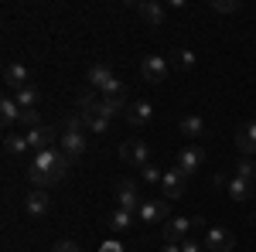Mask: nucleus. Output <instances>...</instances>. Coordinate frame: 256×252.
<instances>
[{"instance_id": "nucleus-1", "label": "nucleus", "mask_w": 256, "mask_h": 252, "mask_svg": "<svg viewBox=\"0 0 256 252\" xmlns=\"http://www.w3.org/2000/svg\"><path fill=\"white\" fill-rule=\"evenodd\" d=\"M31 167H38L44 177H52V184H58L62 177L68 174V167H72V160L62 154L58 147L55 150H41V154H34V160H31Z\"/></svg>"}, {"instance_id": "nucleus-2", "label": "nucleus", "mask_w": 256, "mask_h": 252, "mask_svg": "<svg viewBox=\"0 0 256 252\" xmlns=\"http://www.w3.org/2000/svg\"><path fill=\"white\" fill-rule=\"evenodd\" d=\"M89 89H96V92H102V96L123 92V85L116 82L113 68H110V65H102V61H96V65L89 68Z\"/></svg>"}, {"instance_id": "nucleus-3", "label": "nucleus", "mask_w": 256, "mask_h": 252, "mask_svg": "<svg viewBox=\"0 0 256 252\" xmlns=\"http://www.w3.org/2000/svg\"><path fill=\"white\" fill-rule=\"evenodd\" d=\"M140 75H144V82H150V85H160V82H168V75H171V65H168L164 55H147V58L140 61Z\"/></svg>"}, {"instance_id": "nucleus-4", "label": "nucleus", "mask_w": 256, "mask_h": 252, "mask_svg": "<svg viewBox=\"0 0 256 252\" xmlns=\"http://www.w3.org/2000/svg\"><path fill=\"white\" fill-rule=\"evenodd\" d=\"M202 225V218H171V222H164V242H174V246H181L188 235H192V229H198Z\"/></svg>"}, {"instance_id": "nucleus-5", "label": "nucleus", "mask_w": 256, "mask_h": 252, "mask_svg": "<svg viewBox=\"0 0 256 252\" xmlns=\"http://www.w3.org/2000/svg\"><path fill=\"white\" fill-rule=\"evenodd\" d=\"M120 157H123V160H130V164L140 167V171L154 164V160H150V147H147L144 140H126V143H120Z\"/></svg>"}, {"instance_id": "nucleus-6", "label": "nucleus", "mask_w": 256, "mask_h": 252, "mask_svg": "<svg viewBox=\"0 0 256 252\" xmlns=\"http://www.w3.org/2000/svg\"><path fill=\"white\" fill-rule=\"evenodd\" d=\"M28 143H31L34 154L55 150V143H62V133L55 130V126H38V130H28Z\"/></svg>"}, {"instance_id": "nucleus-7", "label": "nucleus", "mask_w": 256, "mask_h": 252, "mask_svg": "<svg viewBox=\"0 0 256 252\" xmlns=\"http://www.w3.org/2000/svg\"><path fill=\"white\" fill-rule=\"evenodd\" d=\"M202 246L212 249V252H232V249H236V235L229 232V229L212 225V229H205V242H202Z\"/></svg>"}, {"instance_id": "nucleus-8", "label": "nucleus", "mask_w": 256, "mask_h": 252, "mask_svg": "<svg viewBox=\"0 0 256 252\" xmlns=\"http://www.w3.org/2000/svg\"><path fill=\"white\" fill-rule=\"evenodd\" d=\"M86 147H89L86 133H72V130H62V143H58V150H62L65 157H68L72 164H76V160H79V157L86 154Z\"/></svg>"}, {"instance_id": "nucleus-9", "label": "nucleus", "mask_w": 256, "mask_h": 252, "mask_svg": "<svg viewBox=\"0 0 256 252\" xmlns=\"http://www.w3.org/2000/svg\"><path fill=\"white\" fill-rule=\"evenodd\" d=\"M137 215L144 222H171V205H168V198H150L140 205Z\"/></svg>"}, {"instance_id": "nucleus-10", "label": "nucleus", "mask_w": 256, "mask_h": 252, "mask_svg": "<svg viewBox=\"0 0 256 252\" xmlns=\"http://www.w3.org/2000/svg\"><path fill=\"white\" fill-rule=\"evenodd\" d=\"M134 7H137V14L144 17V24H150V27H160L164 17H168L164 3H158V0H140V3H134Z\"/></svg>"}, {"instance_id": "nucleus-11", "label": "nucleus", "mask_w": 256, "mask_h": 252, "mask_svg": "<svg viewBox=\"0 0 256 252\" xmlns=\"http://www.w3.org/2000/svg\"><path fill=\"white\" fill-rule=\"evenodd\" d=\"M4 82H7L14 92H18V89H28V85H31V72H28L20 61H7V65H4Z\"/></svg>"}, {"instance_id": "nucleus-12", "label": "nucleus", "mask_w": 256, "mask_h": 252, "mask_svg": "<svg viewBox=\"0 0 256 252\" xmlns=\"http://www.w3.org/2000/svg\"><path fill=\"white\" fill-rule=\"evenodd\" d=\"M202 164H205V150H202V147H184V150L178 154V171H181L184 177L195 174Z\"/></svg>"}, {"instance_id": "nucleus-13", "label": "nucleus", "mask_w": 256, "mask_h": 252, "mask_svg": "<svg viewBox=\"0 0 256 252\" xmlns=\"http://www.w3.org/2000/svg\"><path fill=\"white\" fill-rule=\"evenodd\" d=\"M116 201H120L123 212H140V205H144L134 181H120V184H116Z\"/></svg>"}, {"instance_id": "nucleus-14", "label": "nucleus", "mask_w": 256, "mask_h": 252, "mask_svg": "<svg viewBox=\"0 0 256 252\" xmlns=\"http://www.w3.org/2000/svg\"><path fill=\"white\" fill-rule=\"evenodd\" d=\"M126 109H130V102H126V89H123V92H113V96H102L99 99V113H102V116H120V113H123V116H126Z\"/></svg>"}, {"instance_id": "nucleus-15", "label": "nucleus", "mask_w": 256, "mask_h": 252, "mask_svg": "<svg viewBox=\"0 0 256 252\" xmlns=\"http://www.w3.org/2000/svg\"><path fill=\"white\" fill-rule=\"evenodd\" d=\"M24 208H28V215H31V218H44V215H48V208H52V198H48V191L34 188V191H28Z\"/></svg>"}, {"instance_id": "nucleus-16", "label": "nucleus", "mask_w": 256, "mask_h": 252, "mask_svg": "<svg viewBox=\"0 0 256 252\" xmlns=\"http://www.w3.org/2000/svg\"><path fill=\"white\" fill-rule=\"evenodd\" d=\"M236 147L242 157H253L256 154V119H250V123H242L236 133Z\"/></svg>"}, {"instance_id": "nucleus-17", "label": "nucleus", "mask_w": 256, "mask_h": 252, "mask_svg": "<svg viewBox=\"0 0 256 252\" xmlns=\"http://www.w3.org/2000/svg\"><path fill=\"white\" fill-rule=\"evenodd\" d=\"M160 191H164V198L171 201V198H181L184 194V174L181 171H164V177H160Z\"/></svg>"}, {"instance_id": "nucleus-18", "label": "nucleus", "mask_w": 256, "mask_h": 252, "mask_svg": "<svg viewBox=\"0 0 256 252\" xmlns=\"http://www.w3.org/2000/svg\"><path fill=\"white\" fill-rule=\"evenodd\" d=\"M154 116V106L147 102V99H137V102H130V109H126V123L130 126H147Z\"/></svg>"}, {"instance_id": "nucleus-19", "label": "nucleus", "mask_w": 256, "mask_h": 252, "mask_svg": "<svg viewBox=\"0 0 256 252\" xmlns=\"http://www.w3.org/2000/svg\"><path fill=\"white\" fill-rule=\"evenodd\" d=\"M18 119H20V106L14 102V96H4L0 99V123H4V130H10Z\"/></svg>"}, {"instance_id": "nucleus-20", "label": "nucleus", "mask_w": 256, "mask_h": 252, "mask_svg": "<svg viewBox=\"0 0 256 252\" xmlns=\"http://www.w3.org/2000/svg\"><path fill=\"white\" fill-rule=\"evenodd\" d=\"M4 150L10 157H24L31 150V143H28V136H20V133H7L4 136Z\"/></svg>"}, {"instance_id": "nucleus-21", "label": "nucleus", "mask_w": 256, "mask_h": 252, "mask_svg": "<svg viewBox=\"0 0 256 252\" xmlns=\"http://www.w3.org/2000/svg\"><path fill=\"white\" fill-rule=\"evenodd\" d=\"M226 191H229V198H232V201H246V198H253V184H250V181H246V177H232V181H229V188H226Z\"/></svg>"}, {"instance_id": "nucleus-22", "label": "nucleus", "mask_w": 256, "mask_h": 252, "mask_svg": "<svg viewBox=\"0 0 256 252\" xmlns=\"http://www.w3.org/2000/svg\"><path fill=\"white\" fill-rule=\"evenodd\" d=\"M168 65H171V68H178V72H188V68H195V51H188V48H178L174 55L168 58Z\"/></svg>"}, {"instance_id": "nucleus-23", "label": "nucleus", "mask_w": 256, "mask_h": 252, "mask_svg": "<svg viewBox=\"0 0 256 252\" xmlns=\"http://www.w3.org/2000/svg\"><path fill=\"white\" fill-rule=\"evenodd\" d=\"M38 89H34V85H28V89H18V92H14V102H18L20 109H38Z\"/></svg>"}, {"instance_id": "nucleus-24", "label": "nucleus", "mask_w": 256, "mask_h": 252, "mask_svg": "<svg viewBox=\"0 0 256 252\" xmlns=\"http://www.w3.org/2000/svg\"><path fill=\"white\" fill-rule=\"evenodd\" d=\"M82 116H86V126H89L92 133H106V130H110V116H102L99 106L92 109V113H82Z\"/></svg>"}, {"instance_id": "nucleus-25", "label": "nucleus", "mask_w": 256, "mask_h": 252, "mask_svg": "<svg viewBox=\"0 0 256 252\" xmlns=\"http://www.w3.org/2000/svg\"><path fill=\"white\" fill-rule=\"evenodd\" d=\"M181 133L192 136V140H195V136H205V119L202 116H184L181 119Z\"/></svg>"}, {"instance_id": "nucleus-26", "label": "nucleus", "mask_w": 256, "mask_h": 252, "mask_svg": "<svg viewBox=\"0 0 256 252\" xmlns=\"http://www.w3.org/2000/svg\"><path fill=\"white\" fill-rule=\"evenodd\" d=\"M99 99L102 96H96V89H86V92L76 96V106H79V113H92V109L99 106Z\"/></svg>"}, {"instance_id": "nucleus-27", "label": "nucleus", "mask_w": 256, "mask_h": 252, "mask_svg": "<svg viewBox=\"0 0 256 252\" xmlns=\"http://www.w3.org/2000/svg\"><path fill=\"white\" fill-rule=\"evenodd\" d=\"M130 222H134V212L116 208V212L110 215V229H113V232H126V229H130Z\"/></svg>"}, {"instance_id": "nucleus-28", "label": "nucleus", "mask_w": 256, "mask_h": 252, "mask_svg": "<svg viewBox=\"0 0 256 252\" xmlns=\"http://www.w3.org/2000/svg\"><path fill=\"white\" fill-rule=\"evenodd\" d=\"M236 174L246 177L250 184H256V160H253V157H242V160L236 164Z\"/></svg>"}, {"instance_id": "nucleus-29", "label": "nucleus", "mask_w": 256, "mask_h": 252, "mask_svg": "<svg viewBox=\"0 0 256 252\" xmlns=\"http://www.w3.org/2000/svg\"><path fill=\"white\" fill-rule=\"evenodd\" d=\"M20 123H24L28 130H38V126H44V123H41V113H38V109H20Z\"/></svg>"}, {"instance_id": "nucleus-30", "label": "nucleus", "mask_w": 256, "mask_h": 252, "mask_svg": "<svg viewBox=\"0 0 256 252\" xmlns=\"http://www.w3.org/2000/svg\"><path fill=\"white\" fill-rule=\"evenodd\" d=\"M208 7H212L216 14H236V10H239V0H212Z\"/></svg>"}, {"instance_id": "nucleus-31", "label": "nucleus", "mask_w": 256, "mask_h": 252, "mask_svg": "<svg viewBox=\"0 0 256 252\" xmlns=\"http://www.w3.org/2000/svg\"><path fill=\"white\" fill-rule=\"evenodd\" d=\"M140 174H144V181H147V184H158L160 177H164V171H160L158 164H150V167H144Z\"/></svg>"}, {"instance_id": "nucleus-32", "label": "nucleus", "mask_w": 256, "mask_h": 252, "mask_svg": "<svg viewBox=\"0 0 256 252\" xmlns=\"http://www.w3.org/2000/svg\"><path fill=\"white\" fill-rule=\"evenodd\" d=\"M52 252H82V249L72 242V239H62V242H55V249H52Z\"/></svg>"}, {"instance_id": "nucleus-33", "label": "nucleus", "mask_w": 256, "mask_h": 252, "mask_svg": "<svg viewBox=\"0 0 256 252\" xmlns=\"http://www.w3.org/2000/svg\"><path fill=\"white\" fill-rule=\"evenodd\" d=\"M202 249V242H195V239H184V242H181V252H198Z\"/></svg>"}, {"instance_id": "nucleus-34", "label": "nucleus", "mask_w": 256, "mask_h": 252, "mask_svg": "<svg viewBox=\"0 0 256 252\" xmlns=\"http://www.w3.org/2000/svg\"><path fill=\"white\" fill-rule=\"evenodd\" d=\"M99 252H123V246H120V242H102Z\"/></svg>"}, {"instance_id": "nucleus-35", "label": "nucleus", "mask_w": 256, "mask_h": 252, "mask_svg": "<svg viewBox=\"0 0 256 252\" xmlns=\"http://www.w3.org/2000/svg\"><path fill=\"white\" fill-rule=\"evenodd\" d=\"M212 181H216V188H229V177H226V174H216Z\"/></svg>"}, {"instance_id": "nucleus-36", "label": "nucleus", "mask_w": 256, "mask_h": 252, "mask_svg": "<svg viewBox=\"0 0 256 252\" xmlns=\"http://www.w3.org/2000/svg\"><path fill=\"white\" fill-rule=\"evenodd\" d=\"M160 252H181V246H174V242H164V249Z\"/></svg>"}]
</instances>
